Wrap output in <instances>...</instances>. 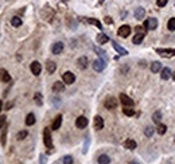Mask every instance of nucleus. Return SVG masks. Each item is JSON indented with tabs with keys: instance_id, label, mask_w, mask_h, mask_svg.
<instances>
[{
	"instance_id": "nucleus-1",
	"label": "nucleus",
	"mask_w": 175,
	"mask_h": 164,
	"mask_svg": "<svg viewBox=\"0 0 175 164\" xmlns=\"http://www.w3.org/2000/svg\"><path fill=\"white\" fill-rule=\"evenodd\" d=\"M43 141H45V145L47 148H53V140H51V133L49 128H45V131H43Z\"/></svg>"
},
{
	"instance_id": "nucleus-2",
	"label": "nucleus",
	"mask_w": 175,
	"mask_h": 164,
	"mask_svg": "<svg viewBox=\"0 0 175 164\" xmlns=\"http://www.w3.org/2000/svg\"><path fill=\"white\" fill-rule=\"evenodd\" d=\"M156 27H158V20L155 18H148V19H145V22H144V28L145 30H155Z\"/></svg>"
},
{
	"instance_id": "nucleus-3",
	"label": "nucleus",
	"mask_w": 175,
	"mask_h": 164,
	"mask_svg": "<svg viewBox=\"0 0 175 164\" xmlns=\"http://www.w3.org/2000/svg\"><path fill=\"white\" fill-rule=\"evenodd\" d=\"M156 53L160 54L162 57H174L175 49H156Z\"/></svg>"
},
{
	"instance_id": "nucleus-4",
	"label": "nucleus",
	"mask_w": 175,
	"mask_h": 164,
	"mask_svg": "<svg viewBox=\"0 0 175 164\" xmlns=\"http://www.w3.org/2000/svg\"><path fill=\"white\" fill-rule=\"evenodd\" d=\"M104 105H105V108L106 109H115L117 106V100L115 97H108L106 100H105V102H104Z\"/></svg>"
},
{
	"instance_id": "nucleus-5",
	"label": "nucleus",
	"mask_w": 175,
	"mask_h": 164,
	"mask_svg": "<svg viewBox=\"0 0 175 164\" xmlns=\"http://www.w3.org/2000/svg\"><path fill=\"white\" fill-rule=\"evenodd\" d=\"M105 66H106V65H105V61H104V59H96V61L93 62V69H94V71H98V73L104 70Z\"/></svg>"
},
{
	"instance_id": "nucleus-6",
	"label": "nucleus",
	"mask_w": 175,
	"mask_h": 164,
	"mask_svg": "<svg viewBox=\"0 0 175 164\" xmlns=\"http://www.w3.org/2000/svg\"><path fill=\"white\" fill-rule=\"evenodd\" d=\"M62 78H63V82H65L66 85H71V83L75 81V75H74L71 71H66V73L62 75Z\"/></svg>"
},
{
	"instance_id": "nucleus-7",
	"label": "nucleus",
	"mask_w": 175,
	"mask_h": 164,
	"mask_svg": "<svg viewBox=\"0 0 175 164\" xmlns=\"http://www.w3.org/2000/svg\"><path fill=\"white\" fill-rule=\"evenodd\" d=\"M117 34H119L121 38H127V36L131 34V27H129V26H127V24H124V26H121V27L119 28Z\"/></svg>"
},
{
	"instance_id": "nucleus-8",
	"label": "nucleus",
	"mask_w": 175,
	"mask_h": 164,
	"mask_svg": "<svg viewBox=\"0 0 175 164\" xmlns=\"http://www.w3.org/2000/svg\"><path fill=\"white\" fill-rule=\"evenodd\" d=\"M86 125H88V118L85 116H80V117L75 120V126L80 129H84L86 128Z\"/></svg>"
},
{
	"instance_id": "nucleus-9",
	"label": "nucleus",
	"mask_w": 175,
	"mask_h": 164,
	"mask_svg": "<svg viewBox=\"0 0 175 164\" xmlns=\"http://www.w3.org/2000/svg\"><path fill=\"white\" fill-rule=\"evenodd\" d=\"M62 51H63V43L62 42L54 43V44H53V47H51V53H53V54H55V55L61 54Z\"/></svg>"
},
{
	"instance_id": "nucleus-10",
	"label": "nucleus",
	"mask_w": 175,
	"mask_h": 164,
	"mask_svg": "<svg viewBox=\"0 0 175 164\" xmlns=\"http://www.w3.org/2000/svg\"><path fill=\"white\" fill-rule=\"evenodd\" d=\"M30 67H31V73L34 75H39V74H40V71H42V66H40V63L36 62V61H34Z\"/></svg>"
},
{
	"instance_id": "nucleus-11",
	"label": "nucleus",
	"mask_w": 175,
	"mask_h": 164,
	"mask_svg": "<svg viewBox=\"0 0 175 164\" xmlns=\"http://www.w3.org/2000/svg\"><path fill=\"white\" fill-rule=\"evenodd\" d=\"M120 101L124 106H133V100L129 98L127 94H120Z\"/></svg>"
},
{
	"instance_id": "nucleus-12",
	"label": "nucleus",
	"mask_w": 175,
	"mask_h": 164,
	"mask_svg": "<svg viewBox=\"0 0 175 164\" xmlns=\"http://www.w3.org/2000/svg\"><path fill=\"white\" fill-rule=\"evenodd\" d=\"M93 124H94V129H96V131H101V129L104 128V120H102L101 116H96Z\"/></svg>"
},
{
	"instance_id": "nucleus-13",
	"label": "nucleus",
	"mask_w": 175,
	"mask_h": 164,
	"mask_svg": "<svg viewBox=\"0 0 175 164\" xmlns=\"http://www.w3.org/2000/svg\"><path fill=\"white\" fill-rule=\"evenodd\" d=\"M112 46H113V49H115V50H116V51H117V53H119V54H120V55H127V54H128V51L125 50L124 47H121V46H120V44H119V43H117V42H115V40H113V42H112Z\"/></svg>"
},
{
	"instance_id": "nucleus-14",
	"label": "nucleus",
	"mask_w": 175,
	"mask_h": 164,
	"mask_svg": "<svg viewBox=\"0 0 175 164\" xmlns=\"http://www.w3.org/2000/svg\"><path fill=\"white\" fill-rule=\"evenodd\" d=\"M0 81H3V82L11 81V75L8 74V71L5 69H0Z\"/></svg>"
},
{
	"instance_id": "nucleus-15",
	"label": "nucleus",
	"mask_w": 175,
	"mask_h": 164,
	"mask_svg": "<svg viewBox=\"0 0 175 164\" xmlns=\"http://www.w3.org/2000/svg\"><path fill=\"white\" fill-rule=\"evenodd\" d=\"M144 15H145V10H144L143 7L136 8V11H135V18H136L137 20H141L144 18Z\"/></svg>"
},
{
	"instance_id": "nucleus-16",
	"label": "nucleus",
	"mask_w": 175,
	"mask_h": 164,
	"mask_svg": "<svg viewBox=\"0 0 175 164\" xmlns=\"http://www.w3.org/2000/svg\"><path fill=\"white\" fill-rule=\"evenodd\" d=\"M77 63L80 69H86L88 67V58L86 57H81V58H78Z\"/></svg>"
},
{
	"instance_id": "nucleus-17",
	"label": "nucleus",
	"mask_w": 175,
	"mask_h": 164,
	"mask_svg": "<svg viewBox=\"0 0 175 164\" xmlns=\"http://www.w3.org/2000/svg\"><path fill=\"white\" fill-rule=\"evenodd\" d=\"M61 124H62V116L59 114V116L55 117V120H54V122H53V126H51V128L54 129V131H57V129H59Z\"/></svg>"
},
{
	"instance_id": "nucleus-18",
	"label": "nucleus",
	"mask_w": 175,
	"mask_h": 164,
	"mask_svg": "<svg viewBox=\"0 0 175 164\" xmlns=\"http://www.w3.org/2000/svg\"><path fill=\"white\" fill-rule=\"evenodd\" d=\"M136 145H137L136 141L132 140V139H128V140L124 143V147H125L127 149H135V148H136Z\"/></svg>"
},
{
	"instance_id": "nucleus-19",
	"label": "nucleus",
	"mask_w": 175,
	"mask_h": 164,
	"mask_svg": "<svg viewBox=\"0 0 175 164\" xmlns=\"http://www.w3.org/2000/svg\"><path fill=\"white\" fill-rule=\"evenodd\" d=\"M46 69H47V73H50V74H53L55 71V69H57V65H55L53 61H49L46 65Z\"/></svg>"
},
{
	"instance_id": "nucleus-20",
	"label": "nucleus",
	"mask_w": 175,
	"mask_h": 164,
	"mask_svg": "<svg viewBox=\"0 0 175 164\" xmlns=\"http://www.w3.org/2000/svg\"><path fill=\"white\" fill-rule=\"evenodd\" d=\"M97 161H98V164H109L110 163V159H109L108 155H100Z\"/></svg>"
},
{
	"instance_id": "nucleus-21",
	"label": "nucleus",
	"mask_w": 175,
	"mask_h": 164,
	"mask_svg": "<svg viewBox=\"0 0 175 164\" xmlns=\"http://www.w3.org/2000/svg\"><path fill=\"white\" fill-rule=\"evenodd\" d=\"M35 124V116L32 113H28L27 117H26V125H28V126H31V125Z\"/></svg>"
},
{
	"instance_id": "nucleus-22",
	"label": "nucleus",
	"mask_w": 175,
	"mask_h": 164,
	"mask_svg": "<svg viewBox=\"0 0 175 164\" xmlns=\"http://www.w3.org/2000/svg\"><path fill=\"white\" fill-rule=\"evenodd\" d=\"M162 78L163 79H168L170 77H171V70L168 69V67H164V69H162Z\"/></svg>"
},
{
	"instance_id": "nucleus-23",
	"label": "nucleus",
	"mask_w": 175,
	"mask_h": 164,
	"mask_svg": "<svg viewBox=\"0 0 175 164\" xmlns=\"http://www.w3.org/2000/svg\"><path fill=\"white\" fill-rule=\"evenodd\" d=\"M109 40V38L106 35H105V34H98L97 35V43H100V44H104V43H106Z\"/></svg>"
},
{
	"instance_id": "nucleus-24",
	"label": "nucleus",
	"mask_w": 175,
	"mask_h": 164,
	"mask_svg": "<svg viewBox=\"0 0 175 164\" xmlns=\"http://www.w3.org/2000/svg\"><path fill=\"white\" fill-rule=\"evenodd\" d=\"M159 70H162V63L160 62H154L151 65V71L152 73H159Z\"/></svg>"
},
{
	"instance_id": "nucleus-25",
	"label": "nucleus",
	"mask_w": 175,
	"mask_h": 164,
	"mask_svg": "<svg viewBox=\"0 0 175 164\" xmlns=\"http://www.w3.org/2000/svg\"><path fill=\"white\" fill-rule=\"evenodd\" d=\"M11 24L14 27H20V26H22V19L18 18V16H14L11 19Z\"/></svg>"
},
{
	"instance_id": "nucleus-26",
	"label": "nucleus",
	"mask_w": 175,
	"mask_h": 164,
	"mask_svg": "<svg viewBox=\"0 0 175 164\" xmlns=\"http://www.w3.org/2000/svg\"><path fill=\"white\" fill-rule=\"evenodd\" d=\"M65 89V86H63L62 82H54V85H53V90L54 92H62Z\"/></svg>"
},
{
	"instance_id": "nucleus-27",
	"label": "nucleus",
	"mask_w": 175,
	"mask_h": 164,
	"mask_svg": "<svg viewBox=\"0 0 175 164\" xmlns=\"http://www.w3.org/2000/svg\"><path fill=\"white\" fill-rule=\"evenodd\" d=\"M94 51H96V53H97V54L100 55V57H101L102 59H104L105 62H106V59H108V57H106V53H105L104 50H101L100 47H94Z\"/></svg>"
},
{
	"instance_id": "nucleus-28",
	"label": "nucleus",
	"mask_w": 175,
	"mask_h": 164,
	"mask_svg": "<svg viewBox=\"0 0 175 164\" xmlns=\"http://www.w3.org/2000/svg\"><path fill=\"white\" fill-rule=\"evenodd\" d=\"M144 39V34H136V35L133 36V39L132 42L135 43V44H140L141 43V40Z\"/></svg>"
},
{
	"instance_id": "nucleus-29",
	"label": "nucleus",
	"mask_w": 175,
	"mask_h": 164,
	"mask_svg": "<svg viewBox=\"0 0 175 164\" xmlns=\"http://www.w3.org/2000/svg\"><path fill=\"white\" fill-rule=\"evenodd\" d=\"M123 113H124L125 116H133V114H135V110L131 109L129 106H125L124 109H123Z\"/></svg>"
},
{
	"instance_id": "nucleus-30",
	"label": "nucleus",
	"mask_w": 175,
	"mask_h": 164,
	"mask_svg": "<svg viewBox=\"0 0 175 164\" xmlns=\"http://www.w3.org/2000/svg\"><path fill=\"white\" fill-rule=\"evenodd\" d=\"M156 131H158V133H159V135H164V133H166V131H167V126H166L164 124H159V125H158V129H156Z\"/></svg>"
},
{
	"instance_id": "nucleus-31",
	"label": "nucleus",
	"mask_w": 175,
	"mask_h": 164,
	"mask_svg": "<svg viewBox=\"0 0 175 164\" xmlns=\"http://www.w3.org/2000/svg\"><path fill=\"white\" fill-rule=\"evenodd\" d=\"M167 28L170 30V31H174V30H175V18H171V19L168 20Z\"/></svg>"
},
{
	"instance_id": "nucleus-32",
	"label": "nucleus",
	"mask_w": 175,
	"mask_h": 164,
	"mask_svg": "<svg viewBox=\"0 0 175 164\" xmlns=\"http://www.w3.org/2000/svg\"><path fill=\"white\" fill-rule=\"evenodd\" d=\"M160 118H162V113H160V112H155L154 116H152V120H154V122H156V124L160 122Z\"/></svg>"
},
{
	"instance_id": "nucleus-33",
	"label": "nucleus",
	"mask_w": 175,
	"mask_h": 164,
	"mask_svg": "<svg viewBox=\"0 0 175 164\" xmlns=\"http://www.w3.org/2000/svg\"><path fill=\"white\" fill-rule=\"evenodd\" d=\"M88 22H89L90 24H94V26H96V27H98V28H100V30H101V28H102L101 23H100V22H98L97 19H88Z\"/></svg>"
},
{
	"instance_id": "nucleus-34",
	"label": "nucleus",
	"mask_w": 175,
	"mask_h": 164,
	"mask_svg": "<svg viewBox=\"0 0 175 164\" xmlns=\"http://www.w3.org/2000/svg\"><path fill=\"white\" fill-rule=\"evenodd\" d=\"M27 131H22V132H19L18 133V136H16V139H18V140H23V139H26V137H27Z\"/></svg>"
},
{
	"instance_id": "nucleus-35",
	"label": "nucleus",
	"mask_w": 175,
	"mask_h": 164,
	"mask_svg": "<svg viewBox=\"0 0 175 164\" xmlns=\"http://www.w3.org/2000/svg\"><path fill=\"white\" fill-rule=\"evenodd\" d=\"M144 133H145V136L151 137L152 133H154V128H152V126H147V128H145V131H144Z\"/></svg>"
},
{
	"instance_id": "nucleus-36",
	"label": "nucleus",
	"mask_w": 175,
	"mask_h": 164,
	"mask_svg": "<svg viewBox=\"0 0 175 164\" xmlns=\"http://www.w3.org/2000/svg\"><path fill=\"white\" fill-rule=\"evenodd\" d=\"M63 164H73V157L69 156V155L65 156L63 157Z\"/></svg>"
},
{
	"instance_id": "nucleus-37",
	"label": "nucleus",
	"mask_w": 175,
	"mask_h": 164,
	"mask_svg": "<svg viewBox=\"0 0 175 164\" xmlns=\"http://www.w3.org/2000/svg\"><path fill=\"white\" fill-rule=\"evenodd\" d=\"M35 102L38 105H42V94H39V93L35 94Z\"/></svg>"
},
{
	"instance_id": "nucleus-38",
	"label": "nucleus",
	"mask_w": 175,
	"mask_h": 164,
	"mask_svg": "<svg viewBox=\"0 0 175 164\" xmlns=\"http://www.w3.org/2000/svg\"><path fill=\"white\" fill-rule=\"evenodd\" d=\"M168 0H156V4L159 5V7H164L166 4H167Z\"/></svg>"
},
{
	"instance_id": "nucleus-39",
	"label": "nucleus",
	"mask_w": 175,
	"mask_h": 164,
	"mask_svg": "<svg viewBox=\"0 0 175 164\" xmlns=\"http://www.w3.org/2000/svg\"><path fill=\"white\" fill-rule=\"evenodd\" d=\"M4 124H5V116H1L0 117V129L4 126Z\"/></svg>"
},
{
	"instance_id": "nucleus-40",
	"label": "nucleus",
	"mask_w": 175,
	"mask_h": 164,
	"mask_svg": "<svg viewBox=\"0 0 175 164\" xmlns=\"http://www.w3.org/2000/svg\"><path fill=\"white\" fill-rule=\"evenodd\" d=\"M5 136L7 135H5V131H4V133L1 135V145H5Z\"/></svg>"
},
{
	"instance_id": "nucleus-41",
	"label": "nucleus",
	"mask_w": 175,
	"mask_h": 164,
	"mask_svg": "<svg viewBox=\"0 0 175 164\" xmlns=\"http://www.w3.org/2000/svg\"><path fill=\"white\" fill-rule=\"evenodd\" d=\"M113 20H112V18H109V16H105V23H108V24H110Z\"/></svg>"
},
{
	"instance_id": "nucleus-42",
	"label": "nucleus",
	"mask_w": 175,
	"mask_h": 164,
	"mask_svg": "<svg viewBox=\"0 0 175 164\" xmlns=\"http://www.w3.org/2000/svg\"><path fill=\"white\" fill-rule=\"evenodd\" d=\"M12 105H14V102H8V104H7V108H5V109H11Z\"/></svg>"
},
{
	"instance_id": "nucleus-43",
	"label": "nucleus",
	"mask_w": 175,
	"mask_h": 164,
	"mask_svg": "<svg viewBox=\"0 0 175 164\" xmlns=\"http://www.w3.org/2000/svg\"><path fill=\"white\" fill-rule=\"evenodd\" d=\"M45 159H46V157L42 155V156H40V164H45Z\"/></svg>"
},
{
	"instance_id": "nucleus-44",
	"label": "nucleus",
	"mask_w": 175,
	"mask_h": 164,
	"mask_svg": "<svg viewBox=\"0 0 175 164\" xmlns=\"http://www.w3.org/2000/svg\"><path fill=\"white\" fill-rule=\"evenodd\" d=\"M1 109H3V102L0 101V112H1Z\"/></svg>"
},
{
	"instance_id": "nucleus-45",
	"label": "nucleus",
	"mask_w": 175,
	"mask_h": 164,
	"mask_svg": "<svg viewBox=\"0 0 175 164\" xmlns=\"http://www.w3.org/2000/svg\"><path fill=\"white\" fill-rule=\"evenodd\" d=\"M129 164H137V161H131Z\"/></svg>"
},
{
	"instance_id": "nucleus-46",
	"label": "nucleus",
	"mask_w": 175,
	"mask_h": 164,
	"mask_svg": "<svg viewBox=\"0 0 175 164\" xmlns=\"http://www.w3.org/2000/svg\"><path fill=\"white\" fill-rule=\"evenodd\" d=\"M98 3L101 4V3H104V0H98Z\"/></svg>"
},
{
	"instance_id": "nucleus-47",
	"label": "nucleus",
	"mask_w": 175,
	"mask_h": 164,
	"mask_svg": "<svg viewBox=\"0 0 175 164\" xmlns=\"http://www.w3.org/2000/svg\"><path fill=\"white\" fill-rule=\"evenodd\" d=\"M172 78H174V81H175V73H174V75H172Z\"/></svg>"
},
{
	"instance_id": "nucleus-48",
	"label": "nucleus",
	"mask_w": 175,
	"mask_h": 164,
	"mask_svg": "<svg viewBox=\"0 0 175 164\" xmlns=\"http://www.w3.org/2000/svg\"><path fill=\"white\" fill-rule=\"evenodd\" d=\"M63 1H67V0H63Z\"/></svg>"
}]
</instances>
